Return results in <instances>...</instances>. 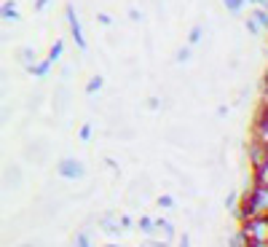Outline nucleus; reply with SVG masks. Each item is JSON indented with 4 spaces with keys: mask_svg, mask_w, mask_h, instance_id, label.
Returning a JSON list of instances; mask_svg holds the SVG:
<instances>
[{
    "mask_svg": "<svg viewBox=\"0 0 268 247\" xmlns=\"http://www.w3.org/2000/svg\"><path fill=\"white\" fill-rule=\"evenodd\" d=\"M247 242H268V215H257L250 221H242V231Z\"/></svg>",
    "mask_w": 268,
    "mask_h": 247,
    "instance_id": "f257e3e1",
    "label": "nucleus"
},
{
    "mask_svg": "<svg viewBox=\"0 0 268 247\" xmlns=\"http://www.w3.org/2000/svg\"><path fill=\"white\" fill-rule=\"evenodd\" d=\"M56 172H59L62 177H67V180H73V177L78 180V177H83V164L67 156V159H62L59 164H56Z\"/></svg>",
    "mask_w": 268,
    "mask_h": 247,
    "instance_id": "f03ea898",
    "label": "nucleus"
},
{
    "mask_svg": "<svg viewBox=\"0 0 268 247\" xmlns=\"http://www.w3.org/2000/svg\"><path fill=\"white\" fill-rule=\"evenodd\" d=\"M247 153H250V164H252V169H260V167L265 164V161H268V150H265L263 142H257V140H252V142H250Z\"/></svg>",
    "mask_w": 268,
    "mask_h": 247,
    "instance_id": "7ed1b4c3",
    "label": "nucleus"
},
{
    "mask_svg": "<svg viewBox=\"0 0 268 247\" xmlns=\"http://www.w3.org/2000/svg\"><path fill=\"white\" fill-rule=\"evenodd\" d=\"M64 14H67V22H70V35L75 38L78 49H86V38H83V30H81L78 16H75V8H73V6H67V8H64Z\"/></svg>",
    "mask_w": 268,
    "mask_h": 247,
    "instance_id": "20e7f679",
    "label": "nucleus"
},
{
    "mask_svg": "<svg viewBox=\"0 0 268 247\" xmlns=\"http://www.w3.org/2000/svg\"><path fill=\"white\" fill-rule=\"evenodd\" d=\"M19 59H22L27 68H32L35 59H38V54H35V49H27V46H24V49H19Z\"/></svg>",
    "mask_w": 268,
    "mask_h": 247,
    "instance_id": "39448f33",
    "label": "nucleus"
},
{
    "mask_svg": "<svg viewBox=\"0 0 268 247\" xmlns=\"http://www.w3.org/2000/svg\"><path fill=\"white\" fill-rule=\"evenodd\" d=\"M99 226H102V231L105 234H110V236H116L118 231H121V223H113V218L108 215L105 221H99Z\"/></svg>",
    "mask_w": 268,
    "mask_h": 247,
    "instance_id": "423d86ee",
    "label": "nucleus"
},
{
    "mask_svg": "<svg viewBox=\"0 0 268 247\" xmlns=\"http://www.w3.org/2000/svg\"><path fill=\"white\" fill-rule=\"evenodd\" d=\"M49 68H51V62H49V59H43V62H35L32 68H27V70H30L32 75H38V78H43V75L49 73Z\"/></svg>",
    "mask_w": 268,
    "mask_h": 247,
    "instance_id": "0eeeda50",
    "label": "nucleus"
},
{
    "mask_svg": "<svg viewBox=\"0 0 268 247\" xmlns=\"http://www.w3.org/2000/svg\"><path fill=\"white\" fill-rule=\"evenodd\" d=\"M137 229L145 231V234H153V229H156V221H153V218H140V221H137Z\"/></svg>",
    "mask_w": 268,
    "mask_h": 247,
    "instance_id": "6e6552de",
    "label": "nucleus"
},
{
    "mask_svg": "<svg viewBox=\"0 0 268 247\" xmlns=\"http://www.w3.org/2000/svg\"><path fill=\"white\" fill-rule=\"evenodd\" d=\"M62 49H64V43H62V41H56V43L51 46V51H49V56H46V59H49V62H56V59L62 56Z\"/></svg>",
    "mask_w": 268,
    "mask_h": 247,
    "instance_id": "1a4fd4ad",
    "label": "nucleus"
},
{
    "mask_svg": "<svg viewBox=\"0 0 268 247\" xmlns=\"http://www.w3.org/2000/svg\"><path fill=\"white\" fill-rule=\"evenodd\" d=\"M252 16L257 19V24H260V27H265V30H268V11H265V8H255V11H252Z\"/></svg>",
    "mask_w": 268,
    "mask_h": 247,
    "instance_id": "9d476101",
    "label": "nucleus"
},
{
    "mask_svg": "<svg viewBox=\"0 0 268 247\" xmlns=\"http://www.w3.org/2000/svg\"><path fill=\"white\" fill-rule=\"evenodd\" d=\"M102 89V75H94V78L89 81V86H86V91L94 94V91H99Z\"/></svg>",
    "mask_w": 268,
    "mask_h": 247,
    "instance_id": "9b49d317",
    "label": "nucleus"
},
{
    "mask_svg": "<svg viewBox=\"0 0 268 247\" xmlns=\"http://www.w3.org/2000/svg\"><path fill=\"white\" fill-rule=\"evenodd\" d=\"M244 27H247V30H250L252 35H257V33H260V24H257V19H255V16H247Z\"/></svg>",
    "mask_w": 268,
    "mask_h": 247,
    "instance_id": "f8f14e48",
    "label": "nucleus"
},
{
    "mask_svg": "<svg viewBox=\"0 0 268 247\" xmlns=\"http://www.w3.org/2000/svg\"><path fill=\"white\" fill-rule=\"evenodd\" d=\"M223 3H225V8H228V11L239 14V11H242V6H244V0H223Z\"/></svg>",
    "mask_w": 268,
    "mask_h": 247,
    "instance_id": "ddd939ff",
    "label": "nucleus"
},
{
    "mask_svg": "<svg viewBox=\"0 0 268 247\" xmlns=\"http://www.w3.org/2000/svg\"><path fill=\"white\" fill-rule=\"evenodd\" d=\"M3 16H6V19H19L14 3H3Z\"/></svg>",
    "mask_w": 268,
    "mask_h": 247,
    "instance_id": "4468645a",
    "label": "nucleus"
},
{
    "mask_svg": "<svg viewBox=\"0 0 268 247\" xmlns=\"http://www.w3.org/2000/svg\"><path fill=\"white\" fill-rule=\"evenodd\" d=\"M78 137H81L83 142L91 137V123H83V127H81V135H78Z\"/></svg>",
    "mask_w": 268,
    "mask_h": 247,
    "instance_id": "2eb2a0df",
    "label": "nucleus"
},
{
    "mask_svg": "<svg viewBox=\"0 0 268 247\" xmlns=\"http://www.w3.org/2000/svg\"><path fill=\"white\" fill-rule=\"evenodd\" d=\"M188 41H190V43H198V41H201V27H193V30H190Z\"/></svg>",
    "mask_w": 268,
    "mask_h": 247,
    "instance_id": "dca6fc26",
    "label": "nucleus"
},
{
    "mask_svg": "<svg viewBox=\"0 0 268 247\" xmlns=\"http://www.w3.org/2000/svg\"><path fill=\"white\" fill-rule=\"evenodd\" d=\"M188 59H190V49L185 46V49H180V51H177V62H188Z\"/></svg>",
    "mask_w": 268,
    "mask_h": 247,
    "instance_id": "f3484780",
    "label": "nucleus"
},
{
    "mask_svg": "<svg viewBox=\"0 0 268 247\" xmlns=\"http://www.w3.org/2000/svg\"><path fill=\"white\" fill-rule=\"evenodd\" d=\"M175 202H172V196H158V207H172Z\"/></svg>",
    "mask_w": 268,
    "mask_h": 247,
    "instance_id": "a211bd4d",
    "label": "nucleus"
},
{
    "mask_svg": "<svg viewBox=\"0 0 268 247\" xmlns=\"http://www.w3.org/2000/svg\"><path fill=\"white\" fill-rule=\"evenodd\" d=\"M131 226H134L131 218H121V229H131Z\"/></svg>",
    "mask_w": 268,
    "mask_h": 247,
    "instance_id": "6ab92c4d",
    "label": "nucleus"
},
{
    "mask_svg": "<svg viewBox=\"0 0 268 247\" xmlns=\"http://www.w3.org/2000/svg\"><path fill=\"white\" fill-rule=\"evenodd\" d=\"M75 247H89V239H86V236L81 234V236H78V242H75Z\"/></svg>",
    "mask_w": 268,
    "mask_h": 247,
    "instance_id": "aec40b11",
    "label": "nucleus"
},
{
    "mask_svg": "<svg viewBox=\"0 0 268 247\" xmlns=\"http://www.w3.org/2000/svg\"><path fill=\"white\" fill-rule=\"evenodd\" d=\"M97 19H99V22H102V24H110V22H113V19H110L108 14H97Z\"/></svg>",
    "mask_w": 268,
    "mask_h": 247,
    "instance_id": "412c9836",
    "label": "nucleus"
},
{
    "mask_svg": "<svg viewBox=\"0 0 268 247\" xmlns=\"http://www.w3.org/2000/svg\"><path fill=\"white\" fill-rule=\"evenodd\" d=\"M247 247H268V242H247Z\"/></svg>",
    "mask_w": 268,
    "mask_h": 247,
    "instance_id": "4be33fe9",
    "label": "nucleus"
},
{
    "mask_svg": "<svg viewBox=\"0 0 268 247\" xmlns=\"http://www.w3.org/2000/svg\"><path fill=\"white\" fill-rule=\"evenodd\" d=\"M263 108H268V86H263Z\"/></svg>",
    "mask_w": 268,
    "mask_h": 247,
    "instance_id": "5701e85b",
    "label": "nucleus"
},
{
    "mask_svg": "<svg viewBox=\"0 0 268 247\" xmlns=\"http://www.w3.org/2000/svg\"><path fill=\"white\" fill-rule=\"evenodd\" d=\"M46 3H49V0H35V8H38V11H41V8H43Z\"/></svg>",
    "mask_w": 268,
    "mask_h": 247,
    "instance_id": "b1692460",
    "label": "nucleus"
},
{
    "mask_svg": "<svg viewBox=\"0 0 268 247\" xmlns=\"http://www.w3.org/2000/svg\"><path fill=\"white\" fill-rule=\"evenodd\" d=\"M250 3H255L257 8H263V6H265V0H250Z\"/></svg>",
    "mask_w": 268,
    "mask_h": 247,
    "instance_id": "393cba45",
    "label": "nucleus"
},
{
    "mask_svg": "<svg viewBox=\"0 0 268 247\" xmlns=\"http://www.w3.org/2000/svg\"><path fill=\"white\" fill-rule=\"evenodd\" d=\"M263 86H268V68H265V73H263Z\"/></svg>",
    "mask_w": 268,
    "mask_h": 247,
    "instance_id": "a878e982",
    "label": "nucleus"
},
{
    "mask_svg": "<svg viewBox=\"0 0 268 247\" xmlns=\"http://www.w3.org/2000/svg\"><path fill=\"white\" fill-rule=\"evenodd\" d=\"M180 247H190V244H188V236H183V242H180Z\"/></svg>",
    "mask_w": 268,
    "mask_h": 247,
    "instance_id": "bb28decb",
    "label": "nucleus"
},
{
    "mask_svg": "<svg viewBox=\"0 0 268 247\" xmlns=\"http://www.w3.org/2000/svg\"><path fill=\"white\" fill-rule=\"evenodd\" d=\"M105 247H116V244H105Z\"/></svg>",
    "mask_w": 268,
    "mask_h": 247,
    "instance_id": "cd10ccee",
    "label": "nucleus"
}]
</instances>
